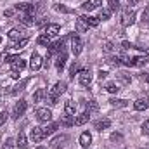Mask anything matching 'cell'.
<instances>
[{
  "instance_id": "6da1fadb",
  "label": "cell",
  "mask_w": 149,
  "mask_h": 149,
  "mask_svg": "<svg viewBox=\"0 0 149 149\" xmlns=\"http://www.w3.org/2000/svg\"><path fill=\"white\" fill-rule=\"evenodd\" d=\"M37 120L42 123H49L52 120V111L47 108H38L37 109Z\"/></svg>"
},
{
  "instance_id": "7a4b0ae2",
  "label": "cell",
  "mask_w": 149,
  "mask_h": 149,
  "mask_svg": "<svg viewBox=\"0 0 149 149\" xmlns=\"http://www.w3.org/2000/svg\"><path fill=\"white\" fill-rule=\"evenodd\" d=\"M134 23H135V12L130 10V9H127L123 12V16H121V24L127 28V26H132Z\"/></svg>"
},
{
  "instance_id": "3957f363",
  "label": "cell",
  "mask_w": 149,
  "mask_h": 149,
  "mask_svg": "<svg viewBox=\"0 0 149 149\" xmlns=\"http://www.w3.org/2000/svg\"><path fill=\"white\" fill-rule=\"evenodd\" d=\"M42 64H43L42 56L37 54V52H33V54H31V59H30V70H31V71H38V70L42 68Z\"/></svg>"
},
{
  "instance_id": "277c9868",
  "label": "cell",
  "mask_w": 149,
  "mask_h": 149,
  "mask_svg": "<svg viewBox=\"0 0 149 149\" xmlns=\"http://www.w3.org/2000/svg\"><path fill=\"white\" fill-rule=\"evenodd\" d=\"M26 108H28V102H26L24 99H21V101L14 106V113H12V116H14V118L23 116V114H24V111H26Z\"/></svg>"
},
{
  "instance_id": "5b68a950",
  "label": "cell",
  "mask_w": 149,
  "mask_h": 149,
  "mask_svg": "<svg viewBox=\"0 0 149 149\" xmlns=\"http://www.w3.org/2000/svg\"><path fill=\"white\" fill-rule=\"evenodd\" d=\"M78 81H80V85H83V87H88V85L92 83V74H90V71H85V70H81V71L78 73Z\"/></svg>"
},
{
  "instance_id": "8992f818",
  "label": "cell",
  "mask_w": 149,
  "mask_h": 149,
  "mask_svg": "<svg viewBox=\"0 0 149 149\" xmlns=\"http://www.w3.org/2000/svg\"><path fill=\"white\" fill-rule=\"evenodd\" d=\"M81 49H83L81 40L76 37V35H73V37H71V52H73V56H80Z\"/></svg>"
},
{
  "instance_id": "52a82bcc",
  "label": "cell",
  "mask_w": 149,
  "mask_h": 149,
  "mask_svg": "<svg viewBox=\"0 0 149 149\" xmlns=\"http://www.w3.org/2000/svg\"><path fill=\"white\" fill-rule=\"evenodd\" d=\"M43 137H45L43 128H40V127H33V128H31V141H33V142L43 141Z\"/></svg>"
},
{
  "instance_id": "ba28073f",
  "label": "cell",
  "mask_w": 149,
  "mask_h": 149,
  "mask_svg": "<svg viewBox=\"0 0 149 149\" xmlns=\"http://www.w3.org/2000/svg\"><path fill=\"white\" fill-rule=\"evenodd\" d=\"M134 108L137 109V111H146L149 108V99L148 97H141V99H137L135 102H134Z\"/></svg>"
},
{
  "instance_id": "9c48e42d",
  "label": "cell",
  "mask_w": 149,
  "mask_h": 149,
  "mask_svg": "<svg viewBox=\"0 0 149 149\" xmlns=\"http://www.w3.org/2000/svg\"><path fill=\"white\" fill-rule=\"evenodd\" d=\"M66 141H68V135H57V137H54V139L50 141V148L59 149L61 146H64Z\"/></svg>"
},
{
  "instance_id": "30bf717a",
  "label": "cell",
  "mask_w": 149,
  "mask_h": 149,
  "mask_svg": "<svg viewBox=\"0 0 149 149\" xmlns=\"http://www.w3.org/2000/svg\"><path fill=\"white\" fill-rule=\"evenodd\" d=\"M88 30V24H87V19L83 17V16H80L78 19H76V31L78 33H85Z\"/></svg>"
},
{
  "instance_id": "8fae6325",
  "label": "cell",
  "mask_w": 149,
  "mask_h": 149,
  "mask_svg": "<svg viewBox=\"0 0 149 149\" xmlns=\"http://www.w3.org/2000/svg\"><path fill=\"white\" fill-rule=\"evenodd\" d=\"M101 3H102V0H87V2H83L81 9H83V10H94V9H97Z\"/></svg>"
},
{
  "instance_id": "7c38bea8",
  "label": "cell",
  "mask_w": 149,
  "mask_h": 149,
  "mask_svg": "<svg viewBox=\"0 0 149 149\" xmlns=\"http://www.w3.org/2000/svg\"><path fill=\"white\" fill-rule=\"evenodd\" d=\"M59 31H61L59 24H47V28H45V35L47 37H56V35H59Z\"/></svg>"
},
{
  "instance_id": "4fadbf2b",
  "label": "cell",
  "mask_w": 149,
  "mask_h": 149,
  "mask_svg": "<svg viewBox=\"0 0 149 149\" xmlns=\"http://www.w3.org/2000/svg\"><path fill=\"white\" fill-rule=\"evenodd\" d=\"M66 61H68V56H66L64 52L59 54V57L56 59V70H57V71H63L64 66H66Z\"/></svg>"
},
{
  "instance_id": "5bb4252c",
  "label": "cell",
  "mask_w": 149,
  "mask_h": 149,
  "mask_svg": "<svg viewBox=\"0 0 149 149\" xmlns=\"http://www.w3.org/2000/svg\"><path fill=\"white\" fill-rule=\"evenodd\" d=\"M92 144V135L88 134V132H83L81 135H80V146L81 148H88Z\"/></svg>"
},
{
  "instance_id": "9a60e30c",
  "label": "cell",
  "mask_w": 149,
  "mask_h": 149,
  "mask_svg": "<svg viewBox=\"0 0 149 149\" xmlns=\"http://www.w3.org/2000/svg\"><path fill=\"white\" fill-rule=\"evenodd\" d=\"M49 50H50V52H63V50H64V38H61V40H57L56 43L49 45Z\"/></svg>"
},
{
  "instance_id": "2e32d148",
  "label": "cell",
  "mask_w": 149,
  "mask_h": 149,
  "mask_svg": "<svg viewBox=\"0 0 149 149\" xmlns=\"http://www.w3.org/2000/svg\"><path fill=\"white\" fill-rule=\"evenodd\" d=\"M50 92H54L56 95H61V94H64V92H66V81H57Z\"/></svg>"
},
{
  "instance_id": "e0dca14e",
  "label": "cell",
  "mask_w": 149,
  "mask_h": 149,
  "mask_svg": "<svg viewBox=\"0 0 149 149\" xmlns=\"http://www.w3.org/2000/svg\"><path fill=\"white\" fill-rule=\"evenodd\" d=\"M88 118H90V114L85 111L81 113V114H78L76 118H74V125H78V127H81V125H85L87 121H88Z\"/></svg>"
},
{
  "instance_id": "ac0fdd59",
  "label": "cell",
  "mask_w": 149,
  "mask_h": 149,
  "mask_svg": "<svg viewBox=\"0 0 149 149\" xmlns=\"http://www.w3.org/2000/svg\"><path fill=\"white\" fill-rule=\"evenodd\" d=\"M16 146H19L21 149H26L28 148V141H26V135H24V132H19L17 134V139H16Z\"/></svg>"
},
{
  "instance_id": "d6986e66",
  "label": "cell",
  "mask_w": 149,
  "mask_h": 149,
  "mask_svg": "<svg viewBox=\"0 0 149 149\" xmlns=\"http://www.w3.org/2000/svg\"><path fill=\"white\" fill-rule=\"evenodd\" d=\"M28 38H23V40H19V42H12V43H9V49H14V50H19V49H23V47H26L28 45Z\"/></svg>"
},
{
  "instance_id": "ffe728a7",
  "label": "cell",
  "mask_w": 149,
  "mask_h": 149,
  "mask_svg": "<svg viewBox=\"0 0 149 149\" xmlns=\"http://www.w3.org/2000/svg\"><path fill=\"white\" fill-rule=\"evenodd\" d=\"M149 61V57L146 56H139V57H130V63H132V66H142V64H146Z\"/></svg>"
},
{
  "instance_id": "44dd1931",
  "label": "cell",
  "mask_w": 149,
  "mask_h": 149,
  "mask_svg": "<svg viewBox=\"0 0 149 149\" xmlns=\"http://www.w3.org/2000/svg\"><path fill=\"white\" fill-rule=\"evenodd\" d=\"M64 113L70 114V116H74V113H76V104H74L73 101H66V104H64Z\"/></svg>"
},
{
  "instance_id": "7402d4cb",
  "label": "cell",
  "mask_w": 149,
  "mask_h": 149,
  "mask_svg": "<svg viewBox=\"0 0 149 149\" xmlns=\"http://www.w3.org/2000/svg\"><path fill=\"white\" fill-rule=\"evenodd\" d=\"M109 125H111V121L109 120H99V121H95L94 123V127H95V130H106V128H109Z\"/></svg>"
},
{
  "instance_id": "603a6c76",
  "label": "cell",
  "mask_w": 149,
  "mask_h": 149,
  "mask_svg": "<svg viewBox=\"0 0 149 149\" xmlns=\"http://www.w3.org/2000/svg\"><path fill=\"white\" fill-rule=\"evenodd\" d=\"M116 76H118V81H120L121 85H130V83H132V76L128 73H118Z\"/></svg>"
},
{
  "instance_id": "cb8c5ba5",
  "label": "cell",
  "mask_w": 149,
  "mask_h": 149,
  "mask_svg": "<svg viewBox=\"0 0 149 149\" xmlns=\"http://www.w3.org/2000/svg\"><path fill=\"white\" fill-rule=\"evenodd\" d=\"M109 104L113 108H127L128 101H125V99H109Z\"/></svg>"
},
{
  "instance_id": "d4e9b609",
  "label": "cell",
  "mask_w": 149,
  "mask_h": 149,
  "mask_svg": "<svg viewBox=\"0 0 149 149\" xmlns=\"http://www.w3.org/2000/svg\"><path fill=\"white\" fill-rule=\"evenodd\" d=\"M59 128V123H49L45 128H43V134H45V137H49V135H52L56 130Z\"/></svg>"
},
{
  "instance_id": "484cf974",
  "label": "cell",
  "mask_w": 149,
  "mask_h": 149,
  "mask_svg": "<svg viewBox=\"0 0 149 149\" xmlns=\"http://www.w3.org/2000/svg\"><path fill=\"white\" fill-rule=\"evenodd\" d=\"M26 68V61L24 59H17L16 63H12V71H21V70H24Z\"/></svg>"
},
{
  "instance_id": "4316f807",
  "label": "cell",
  "mask_w": 149,
  "mask_h": 149,
  "mask_svg": "<svg viewBox=\"0 0 149 149\" xmlns=\"http://www.w3.org/2000/svg\"><path fill=\"white\" fill-rule=\"evenodd\" d=\"M37 43L38 45H43V47H49V45H50V37H47V35L43 33V35H40V37L37 38Z\"/></svg>"
},
{
  "instance_id": "83f0119b",
  "label": "cell",
  "mask_w": 149,
  "mask_h": 149,
  "mask_svg": "<svg viewBox=\"0 0 149 149\" xmlns=\"http://www.w3.org/2000/svg\"><path fill=\"white\" fill-rule=\"evenodd\" d=\"M95 111H99L97 101H88V102H87V113L90 114V113H95Z\"/></svg>"
},
{
  "instance_id": "f1b7e54d",
  "label": "cell",
  "mask_w": 149,
  "mask_h": 149,
  "mask_svg": "<svg viewBox=\"0 0 149 149\" xmlns=\"http://www.w3.org/2000/svg\"><path fill=\"white\" fill-rule=\"evenodd\" d=\"M61 125H63V127H73L74 120H71V116H70V114H66V116H63V118H61Z\"/></svg>"
},
{
  "instance_id": "f546056e",
  "label": "cell",
  "mask_w": 149,
  "mask_h": 149,
  "mask_svg": "<svg viewBox=\"0 0 149 149\" xmlns=\"http://www.w3.org/2000/svg\"><path fill=\"white\" fill-rule=\"evenodd\" d=\"M43 97H45V90L43 88H38L37 92L33 94V102H40Z\"/></svg>"
},
{
  "instance_id": "4dcf8cb0",
  "label": "cell",
  "mask_w": 149,
  "mask_h": 149,
  "mask_svg": "<svg viewBox=\"0 0 149 149\" xmlns=\"http://www.w3.org/2000/svg\"><path fill=\"white\" fill-rule=\"evenodd\" d=\"M54 10L63 12V14H70V12H73L70 7H64V5H61V3H56V5H54Z\"/></svg>"
},
{
  "instance_id": "1f68e13d",
  "label": "cell",
  "mask_w": 149,
  "mask_h": 149,
  "mask_svg": "<svg viewBox=\"0 0 149 149\" xmlns=\"http://www.w3.org/2000/svg\"><path fill=\"white\" fill-rule=\"evenodd\" d=\"M33 19H35L33 16H30V14H24V16L21 17V23H23L24 26H31V24H33Z\"/></svg>"
},
{
  "instance_id": "d6a6232c",
  "label": "cell",
  "mask_w": 149,
  "mask_h": 149,
  "mask_svg": "<svg viewBox=\"0 0 149 149\" xmlns=\"http://www.w3.org/2000/svg\"><path fill=\"white\" fill-rule=\"evenodd\" d=\"M28 81H30V80H23V81L17 85V87H14V90H10V94H19L21 90H24V87L28 85Z\"/></svg>"
},
{
  "instance_id": "836d02e7",
  "label": "cell",
  "mask_w": 149,
  "mask_h": 149,
  "mask_svg": "<svg viewBox=\"0 0 149 149\" xmlns=\"http://www.w3.org/2000/svg\"><path fill=\"white\" fill-rule=\"evenodd\" d=\"M106 90H108L109 94H116V92L120 90V87H118L114 81H109V83H106Z\"/></svg>"
},
{
  "instance_id": "e575fe53",
  "label": "cell",
  "mask_w": 149,
  "mask_h": 149,
  "mask_svg": "<svg viewBox=\"0 0 149 149\" xmlns=\"http://www.w3.org/2000/svg\"><path fill=\"white\" fill-rule=\"evenodd\" d=\"M87 19V24L88 26H92V28H95V26H99V17H94V16H88V17H85Z\"/></svg>"
},
{
  "instance_id": "d590c367",
  "label": "cell",
  "mask_w": 149,
  "mask_h": 149,
  "mask_svg": "<svg viewBox=\"0 0 149 149\" xmlns=\"http://www.w3.org/2000/svg\"><path fill=\"white\" fill-rule=\"evenodd\" d=\"M57 97H59V95H56L54 92H49V95H47V102H49L50 106H56V104H57Z\"/></svg>"
},
{
  "instance_id": "8d00e7d4",
  "label": "cell",
  "mask_w": 149,
  "mask_h": 149,
  "mask_svg": "<svg viewBox=\"0 0 149 149\" xmlns=\"http://www.w3.org/2000/svg\"><path fill=\"white\" fill-rule=\"evenodd\" d=\"M109 17H111V10H109V9H102V10H101V14H99V19L108 21Z\"/></svg>"
},
{
  "instance_id": "74e56055",
  "label": "cell",
  "mask_w": 149,
  "mask_h": 149,
  "mask_svg": "<svg viewBox=\"0 0 149 149\" xmlns=\"http://www.w3.org/2000/svg\"><path fill=\"white\" fill-rule=\"evenodd\" d=\"M7 35H9V38H10V40H17V38L21 37V31H19L17 28H12Z\"/></svg>"
},
{
  "instance_id": "f35d334b",
  "label": "cell",
  "mask_w": 149,
  "mask_h": 149,
  "mask_svg": "<svg viewBox=\"0 0 149 149\" xmlns=\"http://www.w3.org/2000/svg\"><path fill=\"white\" fill-rule=\"evenodd\" d=\"M80 73V66H78V63H73V66H71V70H70V76L74 78V74Z\"/></svg>"
},
{
  "instance_id": "ab89813d",
  "label": "cell",
  "mask_w": 149,
  "mask_h": 149,
  "mask_svg": "<svg viewBox=\"0 0 149 149\" xmlns=\"http://www.w3.org/2000/svg\"><path fill=\"white\" fill-rule=\"evenodd\" d=\"M14 146H16V144H14V141H12V139H7L2 149H14Z\"/></svg>"
},
{
  "instance_id": "60d3db41",
  "label": "cell",
  "mask_w": 149,
  "mask_h": 149,
  "mask_svg": "<svg viewBox=\"0 0 149 149\" xmlns=\"http://www.w3.org/2000/svg\"><path fill=\"white\" fill-rule=\"evenodd\" d=\"M14 14H16V7H10V9H7V10L3 12V16H5V17H12Z\"/></svg>"
},
{
  "instance_id": "b9f144b4",
  "label": "cell",
  "mask_w": 149,
  "mask_h": 149,
  "mask_svg": "<svg viewBox=\"0 0 149 149\" xmlns=\"http://www.w3.org/2000/svg\"><path fill=\"white\" fill-rule=\"evenodd\" d=\"M7 116H9V114H7L5 111H2V113H0V127H2V125H3V123L7 121Z\"/></svg>"
},
{
  "instance_id": "7bdbcfd3",
  "label": "cell",
  "mask_w": 149,
  "mask_h": 149,
  "mask_svg": "<svg viewBox=\"0 0 149 149\" xmlns=\"http://www.w3.org/2000/svg\"><path fill=\"white\" fill-rule=\"evenodd\" d=\"M111 141H113V142H121V141H123V137H121L120 134H113V135H111Z\"/></svg>"
},
{
  "instance_id": "ee69618b",
  "label": "cell",
  "mask_w": 149,
  "mask_h": 149,
  "mask_svg": "<svg viewBox=\"0 0 149 149\" xmlns=\"http://www.w3.org/2000/svg\"><path fill=\"white\" fill-rule=\"evenodd\" d=\"M17 59H19V56H7V57H5V61H7V63H10V64H12V63H16Z\"/></svg>"
},
{
  "instance_id": "f6af8a7d",
  "label": "cell",
  "mask_w": 149,
  "mask_h": 149,
  "mask_svg": "<svg viewBox=\"0 0 149 149\" xmlns=\"http://www.w3.org/2000/svg\"><path fill=\"white\" fill-rule=\"evenodd\" d=\"M142 132H144V134H149V120H146V121L142 123Z\"/></svg>"
},
{
  "instance_id": "bcb514c9",
  "label": "cell",
  "mask_w": 149,
  "mask_h": 149,
  "mask_svg": "<svg viewBox=\"0 0 149 149\" xmlns=\"http://www.w3.org/2000/svg\"><path fill=\"white\" fill-rule=\"evenodd\" d=\"M142 21H149V7L142 12Z\"/></svg>"
},
{
  "instance_id": "7dc6e473",
  "label": "cell",
  "mask_w": 149,
  "mask_h": 149,
  "mask_svg": "<svg viewBox=\"0 0 149 149\" xmlns=\"http://www.w3.org/2000/svg\"><path fill=\"white\" fill-rule=\"evenodd\" d=\"M104 50H106V52H113V45L109 43V42L104 43Z\"/></svg>"
},
{
  "instance_id": "c3c4849f",
  "label": "cell",
  "mask_w": 149,
  "mask_h": 149,
  "mask_svg": "<svg viewBox=\"0 0 149 149\" xmlns=\"http://www.w3.org/2000/svg\"><path fill=\"white\" fill-rule=\"evenodd\" d=\"M106 76H108V73H106V71H99V80H104Z\"/></svg>"
},
{
  "instance_id": "681fc988",
  "label": "cell",
  "mask_w": 149,
  "mask_h": 149,
  "mask_svg": "<svg viewBox=\"0 0 149 149\" xmlns=\"http://www.w3.org/2000/svg\"><path fill=\"white\" fill-rule=\"evenodd\" d=\"M141 78H142L144 81H148V83H149V74L148 73H142V74H141Z\"/></svg>"
},
{
  "instance_id": "f907efd6",
  "label": "cell",
  "mask_w": 149,
  "mask_h": 149,
  "mask_svg": "<svg viewBox=\"0 0 149 149\" xmlns=\"http://www.w3.org/2000/svg\"><path fill=\"white\" fill-rule=\"evenodd\" d=\"M10 76H12L14 80H17V78H19V71H12V73H10Z\"/></svg>"
},
{
  "instance_id": "816d5d0a",
  "label": "cell",
  "mask_w": 149,
  "mask_h": 149,
  "mask_svg": "<svg viewBox=\"0 0 149 149\" xmlns=\"http://www.w3.org/2000/svg\"><path fill=\"white\" fill-rule=\"evenodd\" d=\"M137 2H139V0H128V5H135Z\"/></svg>"
},
{
  "instance_id": "f5cc1de1",
  "label": "cell",
  "mask_w": 149,
  "mask_h": 149,
  "mask_svg": "<svg viewBox=\"0 0 149 149\" xmlns=\"http://www.w3.org/2000/svg\"><path fill=\"white\" fill-rule=\"evenodd\" d=\"M37 149H45V148H43V146H40V148H37Z\"/></svg>"
},
{
  "instance_id": "db71d44e",
  "label": "cell",
  "mask_w": 149,
  "mask_h": 149,
  "mask_svg": "<svg viewBox=\"0 0 149 149\" xmlns=\"http://www.w3.org/2000/svg\"><path fill=\"white\" fill-rule=\"evenodd\" d=\"M2 57H3V54H0V59H2Z\"/></svg>"
},
{
  "instance_id": "11a10c76",
  "label": "cell",
  "mask_w": 149,
  "mask_h": 149,
  "mask_svg": "<svg viewBox=\"0 0 149 149\" xmlns=\"http://www.w3.org/2000/svg\"><path fill=\"white\" fill-rule=\"evenodd\" d=\"M0 43H2V37H0Z\"/></svg>"
},
{
  "instance_id": "9f6ffc18",
  "label": "cell",
  "mask_w": 149,
  "mask_h": 149,
  "mask_svg": "<svg viewBox=\"0 0 149 149\" xmlns=\"http://www.w3.org/2000/svg\"><path fill=\"white\" fill-rule=\"evenodd\" d=\"M116 2H120V0H116Z\"/></svg>"
}]
</instances>
